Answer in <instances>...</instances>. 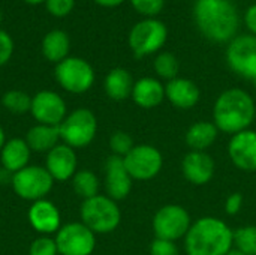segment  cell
Listing matches in <instances>:
<instances>
[{
    "instance_id": "obj_1",
    "label": "cell",
    "mask_w": 256,
    "mask_h": 255,
    "mask_svg": "<svg viewBox=\"0 0 256 255\" xmlns=\"http://www.w3.org/2000/svg\"><path fill=\"white\" fill-rule=\"evenodd\" d=\"M194 18L200 32L213 42H231L238 29V12L230 0H196Z\"/></svg>"
},
{
    "instance_id": "obj_2",
    "label": "cell",
    "mask_w": 256,
    "mask_h": 255,
    "mask_svg": "<svg viewBox=\"0 0 256 255\" xmlns=\"http://www.w3.org/2000/svg\"><path fill=\"white\" fill-rule=\"evenodd\" d=\"M255 116L254 98L246 90L237 87L222 92L213 107V123L219 131L231 135L249 129Z\"/></svg>"
},
{
    "instance_id": "obj_3",
    "label": "cell",
    "mask_w": 256,
    "mask_h": 255,
    "mask_svg": "<svg viewBox=\"0 0 256 255\" xmlns=\"http://www.w3.org/2000/svg\"><path fill=\"white\" fill-rule=\"evenodd\" d=\"M234 245V231L219 218L202 216L184 236L188 255H228Z\"/></svg>"
},
{
    "instance_id": "obj_4",
    "label": "cell",
    "mask_w": 256,
    "mask_h": 255,
    "mask_svg": "<svg viewBox=\"0 0 256 255\" xmlns=\"http://www.w3.org/2000/svg\"><path fill=\"white\" fill-rule=\"evenodd\" d=\"M81 222L94 234L112 233L122 221V212L117 201L108 195H96L84 200L80 209Z\"/></svg>"
},
{
    "instance_id": "obj_5",
    "label": "cell",
    "mask_w": 256,
    "mask_h": 255,
    "mask_svg": "<svg viewBox=\"0 0 256 255\" xmlns=\"http://www.w3.org/2000/svg\"><path fill=\"white\" fill-rule=\"evenodd\" d=\"M60 140L72 149L87 147L96 137L98 119L88 108H76L70 111L58 125Z\"/></svg>"
},
{
    "instance_id": "obj_6",
    "label": "cell",
    "mask_w": 256,
    "mask_h": 255,
    "mask_svg": "<svg viewBox=\"0 0 256 255\" xmlns=\"http://www.w3.org/2000/svg\"><path fill=\"white\" fill-rule=\"evenodd\" d=\"M54 77L63 90L81 95L92 89L94 83V69L81 57H66L56 65Z\"/></svg>"
},
{
    "instance_id": "obj_7",
    "label": "cell",
    "mask_w": 256,
    "mask_h": 255,
    "mask_svg": "<svg viewBox=\"0 0 256 255\" xmlns=\"http://www.w3.org/2000/svg\"><path fill=\"white\" fill-rule=\"evenodd\" d=\"M54 179L50 176L45 167L40 165H27L26 168L12 174L10 186L14 192L27 201L44 200L52 189Z\"/></svg>"
},
{
    "instance_id": "obj_8",
    "label": "cell",
    "mask_w": 256,
    "mask_h": 255,
    "mask_svg": "<svg viewBox=\"0 0 256 255\" xmlns=\"http://www.w3.org/2000/svg\"><path fill=\"white\" fill-rule=\"evenodd\" d=\"M166 26L154 18H147L136 23L129 32V47L135 57L141 59L158 53L166 42Z\"/></svg>"
},
{
    "instance_id": "obj_9",
    "label": "cell",
    "mask_w": 256,
    "mask_h": 255,
    "mask_svg": "<svg viewBox=\"0 0 256 255\" xmlns=\"http://www.w3.org/2000/svg\"><path fill=\"white\" fill-rule=\"evenodd\" d=\"M189 212L178 204H166L153 216V230L158 239L176 242L183 239L190 228Z\"/></svg>"
},
{
    "instance_id": "obj_10",
    "label": "cell",
    "mask_w": 256,
    "mask_h": 255,
    "mask_svg": "<svg viewBox=\"0 0 256 255\" xmlns=\"http://www.w3.org/2000/svg\"><path fill=\"white\" fill-rule=\"evenodd\" d=\"M123 162L134 180L144 182L154 179L160 173L164 156L154 146L138 144L123 158Z\"/></svg>"
},
{
    "instance_id": "obj_11",
    "label": "cell",
    "mask_w": 256,
    "mask_h": 255,
    "mask_svg": "<svg viewBox=\"0 0 256 255\" xmlns=\"http://www.w3.org/2000/svg\"><path fill=\"white\" fill-rule=\"evenodd\" d=\"M60 255H92L96 248V234L82 222H69L56 233Z\"/></svg>"
},
{
    "instance_id": "obj_12",
    "label": "cell",
    "mask_w": 256,
    "mask_h": 255,
    "mask_svg": "<svg viewBox=\"0 0 256 255\" xmlns=\"http://www.w3.org/2000/svg\"><path fill=\"white\" fill-rule=\"evenodd\" d=\"M226 63L237 75L255 80L256 78V36H236L226 48Z\"/></svg>"
},
{
    "instance_id": "obj_13",
    "label": "cell",
    "mask_w": 256,
    "mask_h": 255,
    "mask_svg": "<svg viewBox=\"0 0 256 255\" xmlns=\"http://www.w3.org/2000/svg\"><path fill=\"white\" fill-rule=\"evenodd\" d=\"M30 114L38 123L58 126L68 116V107L57 92L40 90L32 96Z\"/></svg>"
},
{
    "instance_id": "obj_14",
    "label": "cell",
    "mask_w": 256,
    "mask_h": 255,
    "mask_svg": "<svg viewBox=\"0 0 256 255\" xmlns=\"http://www.w3.org/2000/svg\"><path fill=\"white\" fill-rule=\"evenodd\" d=\"M228 155L238 170L256 171V131L246 129L232 135L228 143Z\"/></svg>"
},
{
    "instance_id": "obj_15",
    "label": "cell",
    "mask_w": 256,
    "mask_h": 255,
    "mask_svg": "<svg viewBox=\"0 0 256 255\" xmlns=\"http://www.w3.org/2000/svg\"><path fill=\"white\" fill-rule=\"evenodd\" d=\"M132 177L128 173L123 158L111 155L105 162V191L114 201L124 200L132 191Z\"/></svg>"
},
{
    "instance_id": "obj_16",
    "label": "cell",
    "mask_w": 256,
    "mask_h": 255,
    "mask_svg": "<svg viewBox=\"0 0 256 255\" xmlns=\"http://www.w3.org/2000/svg\"><path fill=\"white\" fill-rule=\"evenodd\" d=\"M76 165L78 161L75 149L63 143H58L54 149H51L45 158V168L54 182L70 180L76 173Z\"/></svg>"
},
{
    "instance_id": "obj_17",
    "label": "cell",
    "mask_w": 256,
    "mask_h": 255,
    "mask_svg": "<svg viewBox=\"0 0 256 255\" xmlns=\"http://www.w3.org/2000/svg\"><path fill=\"white\" fill-rule=\"evenodd\" d=\"M27 218L32 228L40 233L42 236L57 233L62 227V216L58 207L46 198L32 203L27 212Z\"/></svg>"
},
{
    "instance_id": "obj_18",
    "label": "cell",
    "mask_w": 256,
    "mask_h": 255,
    "mask_svg": "<svg viewBox=\"0 0 256 255\" xmlns=\"http://www.w3.org/2000/svg\"><path fill=\"white\" fill-rule=\"evenodd\" d=\"M182 171L188 182L202 186L207 185L214 176V161L207 152L190 150L182 161Z\"/></svg>"
},
{
    "instance_id": "obj_19",
    "label": "cell",
    "mask_w": 256,
    "mask_h": 255,
    "mask_svg": "<svg viewBox=\"0 0 256 255\" xmlns=\"http://www.w3.org/2000/svg\"><path fill=\"white\" fill-rule=\"evenodd\" d=\"M201 98L200 87L189 78H174L165 84V99L180 110L194 108Z\"/></svg>"
},
{
    "instance_id": "obj_20",
    "label": "cell",
    "mask_w": 256,
    "mask_h": 255,
    "mask_svg": "<svg viewBox=\"0 0 256 255\" xmlns=\"http://www.w3.org/2000/svg\"><path fill=\"white\" fill-rule=\"evenodd\" d=\"M130 98L141 108H156L165 99V86L159 80L152 77L140 78L134 84Z\"/></svg>"
},
{
    "instance_id": "obj_21",
    "label": "cell",
    "mask_w": 256,
    "mask_h": 255,
    "mask_svg": "<svg viewBox=\"0 0 256 255\" xmlns=\"http://www.w3.org/2000/svg\"><path fill=\"white\" fill-rule=\"evenodd\" d=\"M32 150L26 140L22 138H10L4 143L0 150V162L2 168L15 174L16 171L26 168L30 161Z\"/></svg>"
},
{
    "instance_id": "obj_22",
    "label": "cell",
    "mask_w": 256,
    "mask_h": 255,
    "mask_svg": "<svg viewBox=\"0 0 256 255\" xmlns=\"http://www.w3.org/2000/svg\"><path fill=\"white\" fill-rule=\"evenodd\" d=\"M24 140L28 144V147H30L32 152L48 153L60 141L58 126H50V125L36 123L34 126H32L27 131Z\"/></svg>"
},
{
    "instance_id": "obj_23",
    "label": "cell",
    "mask_w": 256,
    "mask_h": 255,
    "mask_svg": "<svg viewBox=\"0 0 256 255\" xmlns=\"http://www.w3.org/2000/svg\"><path fill=\"white\" fill-rule=\"evenodd\" d=\"M218 134H219V129L213 122L200 120L188 129L184 140L190 150L206 152L214 144V141L218 140Z\"/></svg>"
},
{
    "instance_id": "obj_24",
    "label": "cell",
    "mask_w": 256,
    "mask_h": 255,
    "mask_svg": "<svg viewBox=\"0 0 256 255\" xmlns=\"http://www.w3.org/2000/svg\"><path fill=\"white\" fill-rule=\"evenodd\" d=\"M134 78L129 71L124 68H114L111 69L104 81L105 93L112 101H124L130 98L134 89Z\"/></svg>"
},
{
    "instance_id": "obj_25",
    "label": "cell",
    "mask_w": 256,
    "mask_h": 255,
    "mask_svg": "<svg viewBox=\"0 0 256 255\" xmlns=\"http://www.w3.org/2000/svg\"><path fill=\"white\" fill-rule=\"evenodd\" d=\"M42 56L52 62V63H60L66 57H69V50H70V39L66 32L54 29L48 32L40 44Z\"/></svg>"
},
{
    "instance_id": "obj_26",
    "label": "cell",
    "mask_w": 256,
    "mask_h": 255,
    "mask_svg": "<svg viewBox=\"0 0 256 255\" xmlns=\"http://www.w3.org/2000/svg\"><path fill=\"white\" fill-rule=\"evenodd\" d=\"M70 180H72V188L75 194L81 197L82 200H88V198L99 195L100 182H99V177L93 171L78 170Z\"/></svg>"
},
{
    "instance_id": "obj_27",
    "label": "cell",
    "mask_w": 256,
    "mask_h": 255,
    "mask_svg": "<svg viewBox=\"0 0 256 255\" xmlns=\"http://www.w3.org/2000/svg\"><path fill=\"white\" fill-rule=\"evenodd\" d=\"M2 105L12 114L30 113L32 96L22 90H8L2 96Z\"/></svg>"
},
{
    "instance_id": "obj_28",
    "label": "cell",
    "mask_w": 256,
    "mask_h": 255,
    "mask_svg": "<svg viewBox=\"0 0 256 255\" xmlns=\"http://www.w3.org/2000/svg\"><path fill=\"white\" fill-rule=\"evenodd\" d=\"M153 66H154V72L158 74V77L168 80V81L177 78L178 71H180V63H178L177 57L168 51L159 53L154 59Z\"/></svg>"
},
{
    "instance_id": "obj_29",
    "label": "cell",
    "mask_w": 256,
    "mask_h": 255,
    "mask_svg": "<svg viewBox=\"0 0 256 255\" xmlns=\"http://www.w3.org/2000/svg\"><path fill=\"white\" fill-rule=\"evenodd\" d=\"M236 249L246 255H256V225L240 227L234 231Z\"/></svg>"
},
{
    "instance_id": "obj_30",
    "label": "cell",
    "mask_w": 256,
    "mask_h": 255,
    "mask_svg": "<svg viewBox=\"0 0 256 255\" xmlns=\"http://www.w3.org/2000/svg\"><path fill=\"white\" fill-rule=\"evenodd\" d=\"M135 147L132 137L124 132V131H116L111 137H110V149L112 152V155L124 158L132 149Z\"/></svg>"
},
{
    "instance_id": "obj_31",
    "label": "cell",
    "mask_w": 256,
    "mask_h": 255,
    "mask_svg": "<svg viewBox=\"0 0 256 255\" xmlns=\"http://www.w3.org/2000/svg\"><path fill=\"white\" fill-rule=\"evenodd\" d=\"M28 255H58L56 240L50 236H40L34 239L28 248Z\"/></svg>"
},
{
    "instance_id": "obj_32",
    "label": "cell",
    "mask_w": 256,
    "mask_h": 255,
    "mask_svg": "<svg viewBox=\"0 0 256 255\" xmlns=\"http://www.w3.org/2000/svg\"><path fill=\"white\" fill-rule=\"evenodd\" d=\"M164 3L165 0H130L132 8L138 14L146 15L148 18L158 15L164 9Z\"/></svg>"
},
{
    "instance_id": "obj_33",
    "label": "cell",
    "mask_w": 256,
    "mask_h": 255,
    "mask_svg": "<svg viewBox=\"0 0 256 255\" xmlns=\"http://www.w3.org/2000/svg\"><path fill=\"white\" fill-rule=\"evenodd\" d=\"M46 11L57 18H63L69 15L75 6V0H46L45 2Z\"/></svg>"
},
{
    "instance_id": "obj_34",
    "label": "cell",
    "mask_w": 256,
    "mask_h": 255,
    "mask_svg": "<svg viewBox=\"0 0 256 255\" xmlns=\"http://www.w3.org/2000/svg\"><path fill=\"white\" fill-rule=\"evenodd\" d=\"M150 255H178V249L174 242L156 237L150 245Z\"/></svg>"
},
{
    "instance_id": "obj_35",
    "label": "cell",
    "mask_w": 256,
    "mask_h": 255,
    "mask_svg": "<svg viewBox=\"0 0 256 255\" xmlns=\"http://www.w3.org/2000/svg\"><path fill=\"white\" fill-rule=\"evenodd\" d=\"M14 54V41L4 32L0 30V68L4 66Z\"/></svg>"
},
{
    "instance_id": "obj_36",
    "label": "cell",
    "mask_w": 256,
    "mask_h": 255,
    "mask_svg": "<svg viewBox=\"0 0 256 255\" xmlns=\"http://www.w3.org/2000/svg\"><path fill=\"white\" fill-rule=\"evenodd\" d=\"M242 207H243V195L240 192L231 194L225 201V212L231 216L237 215L242 210Z\"/></svg>"
},
{
    "instance_id": "obj_37",
    "label": "cell",
    "mask_w": 256,
    "mask_h": 255,
    "mask_svg": "<svg viewBox=\"0 0 256 255\" xmlns=\"http://www.w3.org/2000/svg\"><path fill=\"white\" fill-rule=\"evenodd\" d=\"M244 23H246V27L250 32V35L256 36V3L248 8V11L244 14Z\"/></svg>"
},
{
    "instance_id": "obj_38",
    "label": "cell",
    "mask_w": 256,
    "mask_h": 255,
    "mask_svg": "<svg viewBox=\"0 0 256 255\" xmlns=\"http://www.w3.org/2000/svg\"><path fill=\"white\" fill-rule=\"evenodd\" d=\"M123 2H126V0H94V3H98L99 6H104V8H116V6L122 5Z\"/></svg>"
},
{
    "instance_id": "obj_39",
    "label": "cell",
    "mask_w": 256,
    "mask_h": 255,
    "mask_svg": "<svg viewBox=\"0 0 256 255\" xmlns=\"http://www.w3.org/2000/svg\"><path fill=\"white\" fill-rule=\"evenodd\" d=\"M4 143H6V137H4V131H3V128L0 126V150H2V147L4 146Z\"/></svg>"
},
{
    "instance_id": "obj_40",
    "label": "cell",
    "mask_w": 256,
    "mask_h": 255,
    "mask_svg": "<svg viewBox=\"0 0 256 255\" xmlns=\"http://www.w3.org/2000/svg\"><path fill=\"white\" fill-rule=\"evenodd\" d=\"M24 2L28 5H40V3H45L46 0H24Z\"/></svg>"
},
{
    "instance_id": "obj_41",
    "label": "cell",
    "mask_w": 256,
    "mask_h": 255,
    "mask_svg": "<svg viewBox=\"0 0 256 255\" xmlns=\"http://www.w3.org/2000/svg\"><path fill=\"white\" fill-rule=\"evenodd\" d=\"M228 255H246V254H243V252H240V251H237V249H231Z\"/></svg>"
},
{
    "instance_id": "obj_42",
    "label": "cell",
    "mask_w": 256,
    "mask_h": 255,
    "mask_svg": "<svg viewBox=\"0 0 256 255\" xmlns=\"http://www.w3.org/2000/svg\"><path fill=\"white\" fill-rule=\"evenodd\" d=\"M0 21H2V11H0Z\"/></svg>"
},
{
    "instance_id": "obj_43",
    "label": "cell",
    "mask_w": 256,
    "mask_h": 255,
    "mask_svg": "<svg viewBox=\"0 0 256 255\" xmlns=\"http://www.w3.org/2000/svg\"><path fill=\"white\" fill-rule=\"evenodd\" d=\"M254 83H255V86H256V78H255V80H254Z\"/></svg>"
}]
</instances>
